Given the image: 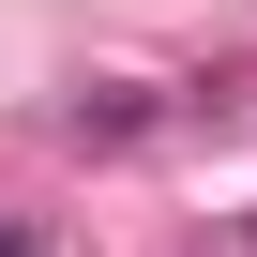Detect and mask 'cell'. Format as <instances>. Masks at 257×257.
<instances>
[{
    "mask_svg": "<svg viewBox=\"0 0 257 257\" xmlns=\"http://www.w3.org/2000/svg\"><path fill=\"white\" fill-rule=\"evenodd\" d=\"M76 137H91V152H121V137H152V106H137V91H76Z\"/></svg>",
    "mask_w": 257,
    "mask_h": 257,
    "instance_id": "6da1fadb",
    "label": "cell"
},
{
    "mask_svg": "<svg viewBox=\"0 0 257 257\" xmlns=\"http://www.w3.org/2000/svg\"><path fill=\"white\" fill-rule=\"evenodd\" d=\"M0 257H31V227H0Z\"/></svg>",
    "mask_w": 257,
    "mask_h": 257,
    "instance_id": "7a4b0ae2",
    "label": "cell"
}]
</instances>
